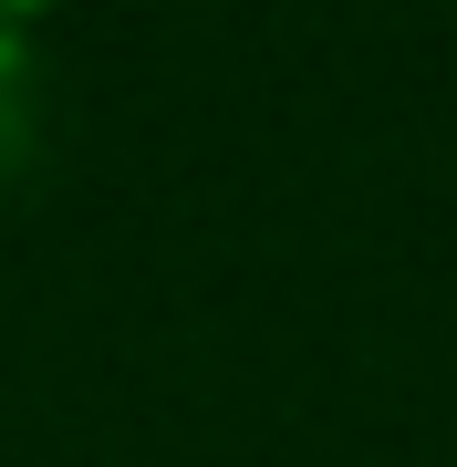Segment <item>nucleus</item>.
Segmentation results:
<instances>
[{"label": "nucleus", "instance_id": "obj_1", "mask_svg": "<svg viewBox=\"0 0 457 467\" xmlns=\"http://www.w3.org/2000/svg\"><path fill=\"white\" fill-rule=\"evenodd\" d=\"M32 146H42V42L21 11H0V198L21 187Z\"/></svg>", "mask_w": 457, "mask_h": 467}]
</instances>
